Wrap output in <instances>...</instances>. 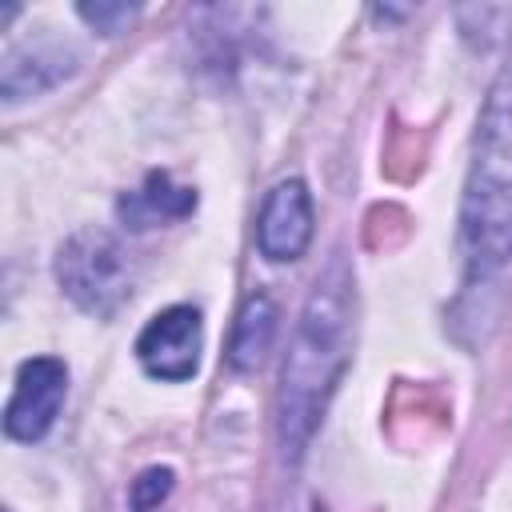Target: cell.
I'll use <instances>...</instances> for the list:
<instances>
[{
    "instance_id": "1",
    "label": "cell",
    "mask_w": 512,
    "mask_h": 512,
    "mask_svg": "<svg viewBox=\"0 0 512 512\" xmlns=\"http://www.w3.org/2000/svg\"><path fill=\"white\" fill-rule=\"evenodd\" d=\"M348 360H352V272L340 256H332L304 300L280 372V448L288 460L304 456Z\"/></svg>"
},
{
    "instance_id": "3",
    "label": "cell",
    "mask_w": 512,
    "mask_h": 512,
    "mask_svg": "<svg viewBox=\"0 0 512 512\" xmlns=\"http://www.w3.org/2000/svg\"><path fill=\"white\" fill-rule=\"evenodd\" d=\"M60 288L92 316H116L132 296V260L104 228H76L56 252Z\"/></svg>"
},
{
    "instance_id": "2",
    "label": "cell",
    "mask_w": 512,
    "mask_h": 512,
    "mask_svg": "<svg viewBox=\"0 0 512 512\" xmlns=\"http://www.w3.org/2000/svg\"><path fill=\"white\" fill-rule=\"evenodd\" d=\"M460 248L472 276H492L512 256V64L488 88L472 168L460 200Z\"/></svg>"
},
{
    "instance_id": "8",
    "label": "cell",
    "mask_w": 512,
    "mask_h": 512,
    "mask_svg": "<svg viewBox=\"0 0 512 512\" xmlns=\"http://www.w3.org/2000/svg\"><path fill=\"white\" fill-rule=\"evenodd\" d=\"M124 228H156L168 220H184L188 212H196V188L172 184L168 172H148V180L136 192H124L116 204Z\"/></svg>"
},
{
    "instance_id": "7",
    "label": "cell",
    "mask_w": 512,
    "mask_h": 512,
    "mask_svg": "<svg viewBox=\"0 0 512 512\" xmlns=\"http://www.w3.org/2000/svg\"><path fill=\"white\" fill-rule=\"evenodd\" d=\"M76 72V52L56 44V40H36V44H20L8 48L4 68H0V92L8 104L36 96L52 84H60L64 76Z\"/></svg>"
},
{
    "instance_id": "10",
    "label": "cell",
    "mask_w": 512,
    "mask_h": 512,
    "mask_svg": "<svg viewBox=\"0 0 512 512\" xmlns=\"http://www.w3.org/2000/svg\"><path fill=\"white\" fill-rule=\"evenodd\" d=\"M172 484H176L172 468H160V464H156V468H144V472L132 480L128 500H132V508H136V512H156V508L168 500Z\"/></svg>"
},
{
    "instance_id": "9",
    "label": "cell",
    "mask_w": 512,
    "mask_h": 512,
    "mask_svg": "<svg viewBox=\"0 0 512 512\" xmlns=\"http://www.w3.org/2000/svg\"><path fill=\"white\" fill-rule=\"evenodd\" d=\"M272 336H276V300L268 292H252L240 304L232 344H228V364L236 372H256L272 348Z\"/></svg>"
},
{
    "instance_id": "4",
    "label": "cell",
    "mask_w": 512,
    "mask_h": 512,
    "mask_svg": "<svg viewBox=\"0 0 512 512\" xmlns=\"http://www.w3.org/2000/svg\"><path fill=\"white\" fill-rule=\"evenodd\" d=\"M200 348H204V320L192 304H172L156 312L144 332L136 336V360L148 376L180 384L192 380L200 368Z\"/></svg>"
},
{
    "instance_id": "11",
    "label": "cell",
    "mask_w": 512,
    "mask_h": 512,
    "mask_svg": "<svg viewBox=\"0 0 512 512\" xmlns=\"http://www.w3.org/2000/svg\"><path fill=\"white\" fill-rule=\"evenodd\" d=\"M76 12H80V20L92 24L100 36H116V32H124V28L140 16L136 4H108V0H104V4H80Z\"/></svg>"
},
{
    "instance_id": "5",
    "label": "cell",
    "mask_w": 512,
    "mask_h": 512,
    "mask_svg": "<svg viewBox=\"0 0 512 512\" xmlns=\"http://www.w3.org/2000/svg\"><path fill=\"white\" fill-rule=\"evenodd\" d=\"M64 392H68L64 360H56V356L24 360L16 368V384H12V396H8V408H4V432L20 444L40 440L56 424Z\"/></svg>"
},
{
    "instance_id": "6",
    "label": "cell",
    "mask_w": 512,
    "mask_h": 512,
    "mask_svg": "<svg viewBox=\"0 0 512 512\" xmlns=\"http://www.w3.org/2000/svg\"><path fill=\"white\" fill-rule=\"evenodd\" d=\"M308 244H312V196L308 184L292 176L264 196L256 220V248L260 256L284 264V260H300Z\"/></svg>"
}]
</instances>
